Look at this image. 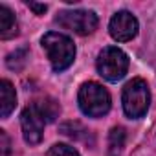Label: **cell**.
Wrapping results in <instances>:
<instances>
[{
  "label": "cell",
  "mask_w": 156,
  "mask_h": 156,
  "mask_svg": "<svg viewBox=\"0 0 156 156\" xmlns=\"http://www.w3.org/2000/svg\"><path fill=\"white\" fill-rule=\"evenodd\" d=\"M41 44L55 72H64L66 68L72 66L75 59V44L68 35L59 31H48L42 37Z\"/></svg>",
  "instance_id": "6da1fadb"
},
{
  "label": "cell",
  "mask_w": 156,
  "mask_h": 156,
  "mask_svg": "<svg viewBox=\"0 0 156 156\" xmlns=\"http://www.w3.org/2000/svg\"><path fill=\"white\" fill-rule=\"evenodd\" d=\"M121 101H123V110L130 119L143 118L151 105V90L147 81L140 79V77L129 81L123 88Z\"/></svg>",
  "instance_id": "7a4b0ae2"
},
{
  "label": "cell",
  "mask_w": 156,
  "mask_h": 156,
  "mask_svg": "<svg viewBox=\"0 0 156 156\" xmlns=\"http://www.w3.org/2000/svg\"><path fill=\"white\" fill-rule=\"evenodd\" d=\"M79 108L88 118H101L110 110V94L99 83L88 81L79 88Z\"/></svg>",
  "instance_id": "3957f363"
},
{
  "label": "cell",
  "mask_w": 156,
  "mask_h": 156,
  "mask_svg": "<svg viewBox=\"0 0 156 156\" xmlns=\"http://www.w3.org/2000/svg\"><path fill=\"white\" fill-rule=\"evenodd\" d=\"M96 68L103 79L116 83V81L123 79L127 70H129V57L118 46H107L99 51L98 61H96Z\"/></svg>",
  "instance_id": "277c9868"
},
{
  "label": "cell",
  "mask_w": 156,
  "mask_h": 156,
  "mask_svg": "<svg viewBox=\"0 0 156 156\" xmlns=\"http://www.w3.org/2000/svg\"><path fill=\"white\" fill-rule=\"evenodd\" d=\"M55 22L77 35H90L98 28V17L94 11L87 9H72V11H61L55 17Z\"/></svg>",
  "instance_id": "5b68a950"
},
{
  "label": "cell",
  "mask_w": 156,
  "mask_h": 156,
  "mask_svg": "<svg viewBox=\"0 0 156 156\" xmlns=\"http://www.w3.org/2000/svg\"><path fill=\"white\" fill-rule=\"evenodd\" d=\"M44 116L41 114L37 103L28 105L22 114H20V127H22V136L26 140V143L30 145H37L42 140V132H44Z\"/></svg>",
  "instance_id": "8992f818"
},
{
  "label": "cell",
  "mask_w": 156,
  "mask_h": 156,
  "mask_svg": "<svg viewBox=\"0 0 156 156\" xmlns=\"http://www.w3.org/2000/svg\"><path fill=\"white\" fill-rule=\"evenodd\" d=\"M108 33L118 42H127L138 33V19L130 11H118L108 24Z\"/></svg>",
  "instance_id": "52a82bcc"
},
{
  "label": "cell",
  "mask_w": 156,
  "mask_h": 156,
  "mask_svg": "<svg viewBox=\"0 0 156 156\" xmlns=\"http://www.w3.org/2000/svg\"><path fill=\"white\" fill-rule=\"evenodd\" d=\"M0 101H2L0 103V114H2V118H8L17 107V92L8 79L0 83Z\"/></svg>",
  "instance_id": "ba28073f"
},
{
  "label": "cell",
  "mask_w": 156,
  "mask_h": 156,
  "mask_svg": "<svg viewBox=\"0 0 156 156\" xmlns=\"http://www.w3.org/2000/svg\"><path fill=\"white\" fill-rule=\"evenodd\" d=\"M19 33L17 30V19L13 15V11L8 6H0V37L4 41L11 39Z\"/></svg>",
  "instance_id": "9c48e42d"
},
{
  "label": "cell",
  "mask_w": 156,
  "mask_h": 156,
  "mask_svg": "<svg viewBox=\"0 0 156 156\" xmlns=\"http://www.w3.org/2000/svg\"><path fill=\"white\" fill-rule=\"evenodd\" d=\"M123 145H125V130L121 127L112 129L108 136V156H119Z\"/></svg>",
  "instance_id": "30bf717a"
},
{
  "label": "cell",
  "mask_w": 156,
  "mask_h": 156,
  "mask_svg": "<svg viewBox=\"0 0 156 156\" xmlns=\"http://www.w3.org/2000/svg\"><path fill=\"white\" fill-rule=\"evenodd\" d=\"M37 107H39V110H41V114L44 116V119H46V121H53V119L59 116V112H61L59 105H57L53 99H50V98H46V99L39 101V103H37Z\"/></svg>",
  "instance_id": "8fae6325"
},
{
  "label": "cell",
  "mask_w": 156,
  "mask_h": 156,
  "mask_svg": "<svg viewBox=\"0 0 156 156\" xmlns=\"http://www.w3.org/2000/svg\"><path fill=\"white\" fill-rule=\"evenodd\" d=\"M48 156H79V152L66 143H55L48 151Z\"/></svg>",
  "instance_id": "7c38bea8"
},
{
  "label": "cell",
  "mask_w": 156,
  "mask_h": 156,
  "mask_svg": "<svg viewBox=\"0 0 156 156\" xmlns=\"http://www.w3.org/2000/svg\"><path fill=\"white\" fill-rule=\"evenodd\" d=\"M0 141H2V156H9V138L4 130H0Z\"/></svg>",
  "instance_id": "4fadbf2b"
},
{
  "label": "cell",
  "mask_w": 156,
  "mask_h": 156,
  "mask_svg": "<svg viewBox=\"0 0 156 156\" xmlns=\"http://www.w3.org/2000/svg\"><path fill=\"white\" fill-rule=\"evenodd\" d=\"M26 6L30 8V9H33L37 15H44L46 13V9H48V6L46 4H35V2H26Z\"/></svg>",
  "instance_id": "5bb4252c"
}]
</instances>
